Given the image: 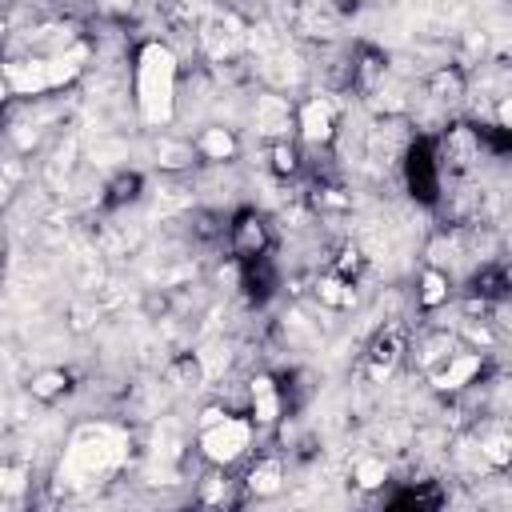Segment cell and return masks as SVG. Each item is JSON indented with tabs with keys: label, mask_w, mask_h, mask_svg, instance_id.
<instances>
[{
	"label": "cell",
	"mask_w": 512,
	"mask_h": 512,
	"mask_svg": "<svg viewBox=\"0 0 512 512\" xmlns=\"http://www.w3.org/2000/svg\"><path fill=\"white\" fill-rule=\"evenodd\" d=\"M400 356H404V332H400L396 324L380 328V332L368 340V352H364V376H368L372 384H384V380L396 372Z\"/></svg>",
	"instance_id": "52a82bcc"
},
{
	"label": "cell",
	"mask_w": 512,
	"mask_h": 512,
	"mask_svg": "<svg viewBox=\"0 0 512 512\" xmlns=\"http://www.w3.org/2000/svg\"><path fill=\"white\" fill-rule=\"evenodd\" d=\"M252 432H256L252 420L232 416V412H224V408H208V412L200 416V452H204V460L228 468V464H236L240 456H248Z\"/></svg>",
	"instance_id": "3957f363"
},
{
	"label": "cell",
	"mask_w": 512,
	"mask_h": 512,
	"mask_svg": "<svg viewBox=\"0 0 512 512\" xmlns=\"http://www.w3.org/2000/svg\"><path fill=\"white\" fill-rule=\"evenodd\" d=\"M404 180H408L412 196H420L428 204L436 200V192H440V168H436V156H432L428 144H408L404 148Z\"/></svg>",
	"instance_id": "ba28073f"
},
{
	"label": "cell",
	"mask_w": 512,
	"mask_h": 512,
	"mask_svg": "<svg viewBox=\"0 0 512 512\" xmlns=\"http://www.w3.org/2000/svg\"><path fill=\"white\" fill-rule=\"evenodd\" d=\"M176 84H180V60L164 40H148L136 52V104L144 124H168L176 116Z\"/></svg>",
	"instance_id": "6da1fadb"
},
{
	"label": "cell",
	"mask_w": 512,
	"mask_h": 512,
	"mask_svg": "<svg viewBox=\"0 0 512 512\" xmlns=\"http://www.w3.org/2000/svg\"><path fill=\"white\" fill-rule=\"evenodd\" d=\"M244 40V28H240V20L236 16H212L208 24H204V44H208V52L212 56H224V52H236V44Z\"/></svg>",
	"instance_id": "4fadbf2b"
},
{
	"label": "cell",
	"mask_w": 512,
	"mask_h": 512,
	"mask_svg": "<svg viewBox=\"0 0 512 512\" xmlns=\"http://www.w3.org/2000/svg\"><path fill=\"white\" fill-rule=\"evenodd\" d=\"M352 480H356L364 492L384 488V484H388V464H384L380 456H360V460L352 464Z\"/></svg>",
	"instance_id": "44dd1931"
},
{
	"label": "cell",
	"mask_w": 512,
	"mask_h": 512,
	"mask_svg": "<svg viewBox=\"0 0 512 512\" xmlns=\"http://www.w3.org/2000/svg\"><path fill=\"white\" fill-rule=\"evenodd\" d=\"M428 96H432L436 104H456V100H464V72H460V68H436V72L428 76Z\"/></svg>",
	"instance_id": "2e32d148"
},
{
	"label": "cell",
	"mask_w": 512,
	"mask_h": 512,
	"mask_svg": "<svg viewBox=\"0 0 512 512\" xmlns=\"http://www.w3.org/2000/svg\"><path fill=\"white\" fill-rule=\"evenodd\" d=\"M448 300V276L440 268H428L424 280H420V304L424 308H440Z\"/></svg>",
	"instance_id": "603a6c76"
},
{
	"label": "cell",
	"mask_w": 512,
	"mask_h": 512,
	"mask_svg": "<svg viewBox=\"0 0 512 512\" xmlns=\"http://www.w3.org/2000/svg\"><path fill=\"white\" fill-rule=\"evenodd\" d=\"M244 484H248L252 496H276L280 484H284V464H280L276 456H264V460H256V464L248 468Z\"/></svg>",
	"instance_id": "9a60e30c"
},
{
	"label": "cell",
	"mask_w": 512,
	"mask_h": 512,
	"mask_svg": "<svg viewBox=\"0 0 512 512\" xmlns=\"http://www.w3.org/2000/svg\"><path fill=\"white\" fill-rule=\"evenodd\" d=\"M28 388H32V396H36V400H56V396H64V392H68V372H64V368L36 372Z\"/></svg>",
	"instance_id": "7402d4cb"
},
{
	"label": "cell",
	"mask_w": 512,
	"mask_h": 512,
	"mask_svg": "<svg viewBox=\"0 0 512 512\" xmlns=\"http://www.w3.org/2000/svg\"><path fill=\"white\" fill-rule=\"evenodd\" d=\"M228 244H232L236 260H256V256H264V248H268V228H264V220H260L256 212H240L236 224L228 228Z\"/></svg>",
	"instance_id": "30bf717a"
},
{
	"label": "cell",
	"mask_w": 512,
	"mask_h": 512,
	"mask_svg": "<svg viewBox=\"0 0 512 512\" xmlns=\"http://www.w3.org/2000/svg\"><path fill=\"white\" fill-rule=\"evenodd\" d=\"M76 72H80L76 56H64V52L36 56V60H16V64H4V68H0L8 92H20V96H40V92H48V88H60V84L72 80Z\"/></svg>",
	"instance_id": "277c9868"
},
{
	"label": "cell",
	"mask_w": 512,
	"mask_h": 512,
	"mask_svg": "<svg viewBox=\"0 0 512 512\" xmlns=\"http://www.w3.org/2000/svg\"><path fill=\"white\" fill-rule=\"evenodd\" d=\"M168 384L180 388V392H196L200 384H208V372H204V360L196 352H180L172 364H168Z\"/></svg>",
	"instance_id": "5bb4252c"
},
{
	"label": "cell",
	"mask_w": 512,
	"mask_h": 512,
	"mask_svg": "<svg viewBox=\"0 0 512 512\" xmlns=\"http://www.w3.org/2000/svg\"><path fill=\"white\" fill-rule=\"evenodd\" d=\"M360 268H364V252H360L356 244H344V248H340V256H336V264H332V272H336V276H344V280H356V276H360Z\"/></svg>",
	"instance_id": "cb8c5ba5"
},
{
	"label": "cell",
	"mask_w": 512,
	"mask_h": 512,
	"mask_svg": "<svg viewBox=\"0 0 512 512\" xmlns=\"http://www.w3.org/2000/svg\"><path fill=\"white\" fill-rule=\"evenodd\" d=\"M196 152H200L204 160L224 164V160H232V156H236V136H232L228 128H204V132H200V140H196Z\"/></svg>",
	"instance_id": "e0dca14e"
},
{
	"label": "cell",
	"mask_w": 512,
	"mask_h": 512,
	"mask_svg": "<svg viewBox=\"0 0 512 512\" xmlns=\"http://www.w3.org/2000/svg\"><path fill=\"white\" fill-rule=\"evenodd\" d=\"M108 204H128V200H136V192H140V176L136 172H120L112 184H108Z\"/></svg>",
	"instance_id": "d4e9b609"
},
{
	"label": "cell",
	"mask_w": 512,
	"mask_h": 512,
	"mask_svg": "<svg viewBox=\"0 0 512 512\" xmlns=\"http://www.w3.org/2000/svg\"><path fill=\"white\" fill-rule=\"evenodd\" d=\"M476 452H480V460H484L488 468L500 472V468L512 460V440H508L504 428H496V432H484V436H480V448H476Z\"/></svg>",
	"instance_id": "d6986e66"
},
{
	"label": "cell",
	"mask_w": 512,
	"mask_h": 512,
	"mask_svg": "<svg viewBox=\"0 0 512 512\" xmlns=\"http://www.w3.org/2000/svg\"><path fill=\"white\" fill-rule=\"evenodd\" d=\"M436 156V168H440V176L444 172H452V176H464L476 160H480V132L476 128H448L444 132V140H440V148L432 152Z\"/></svg>",
	"instance_id": "8992f818"
},
{
	"label": "cell",
	"mask_w": 512,
	"mask_h": 512,
	"mask_svg": "<svg viewBox=\"0 0 512 512\" xmlns=\"http://www.w3.org/2000/svg\"><path fill=\"white\" fill-rule=\"evenodd\" d=\"M124 456V436L108 424H96V428H80L72 436V448H68V480L72 484H92L100 476H108Z\"/></svg>",
	"instance_id": "7a4b0ae2"
},
{
	"label": "cell",
	"mask_w": 512,
	"mask_h": 512,
	"mask_svg": "<svg viewBox=\"0 0 512 512\" xmlns=\"http://www.w3.org/2000/svg\"><path fill=\"white\" fill-rule=\"evenodd\" d=\"M384 72H388L384 56H380V52H364L360 64H352V84H356L360 92H376V88L384 84Z\"/></svg>",
	"instance_id": "ac0fdd59"
},
{
	"label": "cell",
	"mask_w": 512,
	"mask_h": 512,
	"mask_svg": "<svg viewBox=\"0 0 512 512\" xmlns=\"http://www.w3.org/2000/svg\"><path fill=\"white\" fill-rule=\"evenodd\" d=\"M272 172H280V176L296 172V148H288V140H276V148H272Z\"/></svg>",
	"instance_id": "4316f807"
},
{
	"label": "cell",
	"mask_w": 512,
	"mask_h": 512,
	"mask_svg": "<svg viewBox=\"0 0 512 512\" xmlns=\"http://www.w3.org/2000/svg\"><path fill=\"white\" fill-rule=\"evenodd\" d=\"M248 404H252V424H276L280 408H284V396H280V384L272 376H256L248 384Z\"/></svg>",
	"instance_id": "7c38bea8"
},
{
	"label": "cell",
	"mask_w": 512,
	"mask_h": 512,
	"mask_svg": "<svg viewBox=\"0 0 512 512\" xmlns=\"http://www.w3.org/2000/svg\"><path fill=\"white\" fill-rule=\"evenodd\" d=\"M316 296H320V304H328V308H348V304L356 300V292H352V280H344V276H336V272L320 276V284H316Z\"/></svg>",
	"instance_id": "ffe728a7"
},
{
	"label": "cell",
	"mask_w": 512,
	"mask_h": 512,
	"mask_svg": "<svg viewBox=\"0 0 512 512\" xmlns=\"http://www.w3.org/2000/svg\"><path fill=\"white\" fill-rule=\"evenodd\" d=\"M296 128H300V136L308 144H328L336 136V112H332V104L324 96L304 100L300 112H296Z\"/></svg>",
	"instance_id": "9c48e42d"
},
{
	"label": "cell",
	"mask_w": 512,
	"mask_h": 512,
	"mask_svg": "<svg viewBox=\"0 0 512 512\" xmlns=\"http://www.w3.org/2000/svg\"><path fill=\"white\" fill-rule=\"evenodd\" d=\"M484 372V352L476 348H452L448 356H440L428 368V380L436 392H464L468 384H476V376Z\"/></svg>",
	"instance_id": "5b68a950"
},
{
	"label": "cell",
	"mask_w": 512,
	"mask_h": 512,
	"mask_svg": "<svg viewBox=\"0 0 512 512\" xmlns=\"http://www.w3.org/2000/svg\"><path fill=\"white\" fill-rule=\"evenodd\" d=\"M252 116H256V128H260L264 136H272V140H284V136L292 132V124H296L288 100H284V96H272V92H268V96H256Z\"/></svg>",
	"instance_id": "8fae6325"
},
{
	"label": "cell",
	"mask_w": 512,
	"mask_h": 512,
	"mask_svg": "<svg viewBox=\"0 0 512 512\" xmlns=\"http://www.w3.org/2000/svg\"><path fill=\"white\" fill-rule=\"evenodd\" d=\"M100 4H104V8H112V12H120V8H128L132 0H100Z\"/></svg>",
	"instance_id": "83f0119b"
},
{
	"label": "cell",
	"mask_w": 512,
	"mask_h": 512,
	"mask_svg": "<svg viewBox=\"0 0 512 512\" xmlns=\"http://www.w3.org/2000/svg\"><path fill=\"white\" fill-rule=\"evenodd\" d=\"M448 352H452V336H448V332H436L432 340H424V352H420V364H424V372H428V368H432L440 356H448Z\"/></svg>",
	"instance_id": "484cf974"
}]
</instances>
